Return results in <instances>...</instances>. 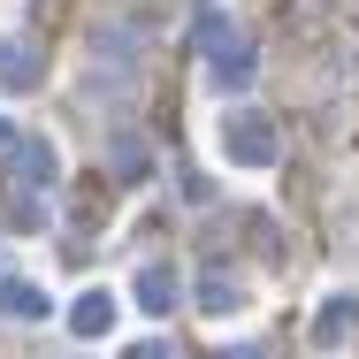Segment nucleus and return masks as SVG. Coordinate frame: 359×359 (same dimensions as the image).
Here are the masks:
<instances>
[{"instance_id":"9","label":"nucleus","mask_w":359,"mask_h":359,"mask_svg":"<svg viewBox=\"0 0 359 359\" xmlns=\"http://www.w3.org/2000/svg\"><path fill=\"white\" fill-rule=\"evenodd\" d=\"M0 313H23V321H39V313H46V298H39L31 283H0Z\"/></svg>"},{"instance_id":"1","label":"nucleus","mask_w":359,"mask_h":359,"mask_svg":"<svg viewBox=\"0 0 359 359\" xmlns=\"http://www.w3.org/2000/svg\"><path fill=\"white\" fill-rule=\"evenodd\" d=\"M199 46H207V62H215V84H222V92L252 84V46H245L222 15H207V23H199Z\"/></svg>"},{"instance_id":"12","label":"nucleus","mask_w":359,"mask_h":359,"mask_svg":"<svg viewBox=\"0 0 359 359\" xmlns=\"http://www.w3.org/2000/svg\"><path fill=\"white\" fill-rule=\"evenodd\" d=\"M130 359H176V352H168V344H138Z\"/></svg>"},{"instance_id":"2","label":"nucleus","mask_w":359,"mask_h":359,"mask_svg":"<svg viewBox=\"0 0 359 359\" xmlns=\"http://www.w3.org/2000/svg\"><path fill=\"white\" fill-rule=\"evenodd\" d=\"M222 153H229L237 168H268V161H276V123H268V115H229V123H222Z\"/></svg>"},{"instance_id":"3","label":"nucleus","mask_w":359,"mask_h":359,"mask_svg":"<svg viewBox=\"0 0 359 359\" xmlns=\"http://www.w3.org/2000/svg\"><path fill=\"white\" fill-rule=\"evenodd\" d=\"M46 76V54L31 39H0V92H31Z\"/></svg>"},{"instance_id":"6","label":"nucleus","mask_w":359,"mask_h":359,"mask_svg":"<svg viewBox=\"0 0 359 359\" xmlns=\"http://www.w3.org/2000/svg\"><path fill=\"white\" fill-rule=\"evenodd\" d=\"M15 176H23L31 191H46V184H54V145H46V138H23V145H15Z\"/></svg>"},{"instance_id":"10","label":"nucleus","mask_w":359,"mask_h":359,"mask_svg":"<svg viewBox=\"0 0 359 359\" xmlns=\"http://www.w3.org/2000/svg\"><path fill=\"white\" fill-rule=\"evenodd\" d=\"M115 168H123V176H145V145L123 138V145H115Z\"/></svg>"},{"instance_id":"8","label":"nucleus","mask_w":359,"mask_h":359,"mask_svg":"<svg viewBox=\"0 0 359 359\" xmlns=\"http://www.w3.org/2000/svg\"><path fill=\"white\" fill-rule=\"evenodd\" d=\"M237 298H245V290H237V276H199V306H207V313H229V306H237Z\"/></svg>"},{"instance_id":"4","label":"nucleus","mask_w":359,"mask_h":359,"mask_svg":"<svg viewBox=\"0 0 359 359\" xmlns=\"http://www.w3.org/2000/svg\"><path fill=\"white\" fill-rule=\"evenodd\" d=\"M69 329L76 337H107V329H115V298H107V290H84L69 306Z\"/></svg>"},{"instance_id":"7","label":"nucleus","mask_w":359,"mask_h":359,"mask_svg":"<svg viewBox=\"0 0 359 359\" xmlns=\"http://www.w3.org/2000/svg\"><path fill=\"white\" fill-rule=\"evenodd\" d=\"M138 306L145 313H168V306H176V276H168V268H145L138 276Z\"/></svg>"},{"instance_id":"5","label":"nucleus","mask_w":359,"mask_h":359,"mask_svg":"<svg viewBox=\"0 0 359 359\" xmlns=\"http://www.w3.org/2000/svg\"><path fill=\"white\" fill-rule=\"evenodd\" d=\"M352 329H359V298L344 290V298H329V306H321V321H313V344H344Z\"/></svg>"},{"instance_id":"11","label":"nucleus","mask_w":359,"mask_h":359,"mask_svg":"<svg viewBox=\"0 0 359 359\" xmlns=\"http://www.w3.org/2000/svg\"><path fill=\"white\" fill-rule=\"evenodd\" d=\"M222 359H268V344H229Z\"/></svg>"}]
</instances>
